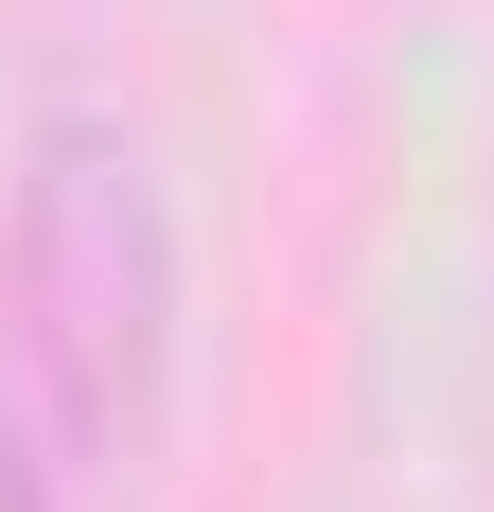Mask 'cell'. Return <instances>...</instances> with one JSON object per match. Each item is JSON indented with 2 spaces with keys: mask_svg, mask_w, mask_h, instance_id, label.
<instances>
[{
  "mask_svg": "<svg viewBox=\"0 0 494 512\" xmlns=\"http://www.w3.org/2000/svg\"><path fill=\"white\" fill-rule=\"evenodd\" d=\"M177 177L124 106H36L0 177V512H124L177 407Z\"/></svg>",
  "mask_w": 494,
  "mask_h": 512,
  "instance_id": "6da1fadb",
  "label": "cell"
}]
</instances>
